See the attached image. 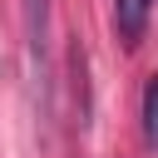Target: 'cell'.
<instances>
[{
    "label": "cell",
    "mask_w": 158,
    "mask_h": 158,
    "mask_svg": "<svg viewBox=\"0 0 158 158\" xmlns=\"http://www.w3.org/2000/svg\"><path fill=\"white\" fill-rule=\"evenodd\" d=\"M148 10H153V0H114V30H118L123 44H138V40H143Z\"/></svg>",
    "instance_id": "7a4b0ae2"
},
{
    "label": "cell",
    "mask_w": 158,
    "mask_h": 158,
    "mask_svg": "<svg viewBox=\"0 0 158 158\" xmlns=\"http://www.w3.org/2000/svg\"><path fill=\"white\" fill-rule=\"evenodd\" d=\"M25 44L44 79V49H49V0H25Z\"/></svg>",
    "instance_id": "6da1fadb"
},
{
    "label": "cell",
    "mask_w": 158,
    "mask_h": 158,
    "mask_svg": "<svg viewBox=\"0 0 158 158\" xmlns=\"http://www.w3.org/2000/svg\"><path fill=\"white\" fill-rule=\"evenodd\" d=\"M143 138H148V148L158 153V74L143 84Z\"/></svg>",
    "instance_id": "3957f363"
}]
</instances>
